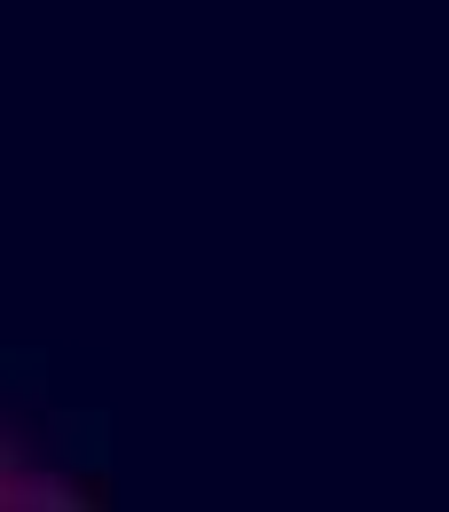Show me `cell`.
<instances>
[{"mask_svg": "<svg viewBox=\"0 0 449 512\" xmlns=\"http://www.w3.org/2000/svg\"><path fill=\"white\" fill-rule=\"evenodd\" d=\"M16 481H24V473H16V457H8V442H0V505L16 497Z\"/></svg>", "mask_w": 449, "mask_h": 512, "instance_id": "cell-1", "label": "cell"}]
</instances>
